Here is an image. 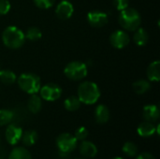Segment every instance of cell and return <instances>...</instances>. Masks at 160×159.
Returning <instances> with one entry per match:
<instances>
[{
    "mask_svg": "<svg viewBox=\"0 0 160 159\" xmlns=\"http://www.w3.org/2000/svg\"><path fill=\"white\" fill-rule=\"evenodd\" d=\"M38 137V136L37 131L30 129V130H26L25 132H22L21 141L25 146H32L37 142Z\"/></svg>",
    "mask_w": 160,
    "mask_h": 159,
    "instance_id": "ffe728a7",
    "label": "cell"
},
{
    "mask_svg": "<svg viewBox=\"0 0 160 159\" xmlns=\"http://www.w3.org/2000/svg\"><path fill=\"white\" fill-rule=\"evenodd\" d=\"M136 159H156V157H155L152 154L145 152V153H142V154L137 156V157H136Z\"/></svg>",
    "mask_w": 160,
    "mask_h": 159,
    "instance_id": "4dcf8cb0",
    "label": "cell"
},
{
    "mask_svg": "<svg viewBox=\"0 0 160 159\" xmlns=\"http://www.w3.org/2000/svg\"><path fill=\"white\" fill-rule=\"evenodd\" d=\"M5 158H6V151L2 146H0V159Z\"/></svg>",
    "mask_w": 160,
    "mask_h": 159,
    "instance_id": "1f68e13d",
    "label": "cell"
},
{
    "mask_svg": "<svg viewBox=\"0 0 160 159\" xmlns=\"http://www.w3.org/2000/svg\"><path fill=\"white\" fill-rule=\"evenodd\" d=\"M87 22L93 27H102L108 22V15L99 10H93L87 14Z\"/></svg>",
    "mask_w": 160,
    "mask_h": 159,
    "instance_id": "9c48e42d",
    "label": "cell"
},
{
    "mask_svg": "<svg viewBox=\"0 0 160 159\" xmlns=\"http://www.w3.org/2000/svg\"><path fill=\"white\" fill-rule=\"evenodd\" d=\"M150 88H151V83L145 80H139L133 83V90L135 91L136 94L139 95H142L148 92Z\"/></svg>",
    "mask_w": 160,
    "mask_h": 159,
    "instance_id": "603a6c76",
    "label": "cell"
},
{
    "mask_svg": "<svg viewBox=\"0 0 160 159\" xmlns=\"http://www.w3.org/2000/svg\"><path fill=\"white\" fill-rule=\"evenodd\" d=\"M120 25L128 31H135L142 23V17L140 13L132 7H127L121 10L118 18Z\"/></svg>",
    "mask_w": 160,
    "mask_h": 159,
    "instance_id": "7a4b0ae2",
    "label": "cell"
},
{
    "mask_svg": "<svg viewBox=\"0 0 160 159\" xmlns=\"http://www.w3.org/2000/svg\"><path fill=\"white\" fill-rule=\"evenodd\" d=\"M160 112L157 105H146L142 110V117L145 121L154 123L158 120Z\"/></svg>",
    "mask_w": 160,
    "mask_h": 159,
    "instance_id": "4fadbf2b",
    "label": "cell"
},
{
    "mask_svg": "<svg viewBox=\"0 0 160 159\" xmlns=\"http://www.w3.org/2000/svg\"><path fill=\"white\" fill-rule=\"evenodd\" d=\"M18 85L29 95L37 94L40 89V79L33 73H22L18 78Z\"/></svg>",
    "mask_w": 160,
    "mask_h": 159,
    "instance_id": "277c9868",
    "label": "cell"
},
{
    "mask_svg": "<svg viewBox=\"0 0 160 159\" xmlns=\"http://www.w3.org/2000/svg\"><path fill=\"white\" fill-rule=\"evenodd\" d=\"M113 5L118 10L121 11L128 7L129 0H113Z\"/></svg>",
    "mask_w": 160,
    "mask_h": 159,
    "instance_id": "f546056e",
    "label": "cell"
},
{
    "mask_svg": "<svg viewBox=\"0 0 160 159\" xmlns=\"http://www.w3.org/2000/svg\"><path fill=\"white\" fill-rule=\"evenodd\" d=\"M14 117V113L9 110H0V126H6L9 124Z\"/></svg>",
    "mask_w": 160,
    "mask_h": 159,
    "instance_id": "484cf974",
    "label": "cell"
},
{
    "mask_svg": "<svg viewBox=\"0 0 160 159\" xmlns=\"http://www.w3.org/2000/svg\"><path fill=\"white\" fill-rule=\"evenodd\" d=\"M74 12V7H73V5L68 1V0H64V1H61L56 8H55V13H56V16L61 19V20H68L69 19L72 14Z\"/></svg>",
    "mask_w": 160,
    "mask_h": 159,
    "instance_id": "8fae6325",
    "label": "cell"
},
{
    "mask_svg": "<svg viewBox=\"0 0 160 159\" xmlns=\"http://www.w3.org/2000/svg\"><path fill=\"white\" fill-rule=\"evenodd\" d=\"M146 75L149 81L158 82L160 80V61L157 60L152 62L146 70Z\"/></svg>",
    "mask_w": 160,
    "mask_h": 159,
    "instance_id": "2e32d148",
    "label": "cell"
},
{
    "mask_svg": "<svg viewBox=\"0 0 160 159\" xmlns=\"http://www.w3.org/2000/svg\"><path fill=\"white\" fill-rule=\"evenodd\" d=\"M64 73L67 78L72 81H80L86 77L87 67L84 63L81 61H73L66 66Z\"/></svg>",
    "mask_w": 160,
    "mask_h": 159,
    "instance_id": "5b68a950",
    "label": "cell"
},
{
    "mask_svg": "<svg viewBox=\"0 0 160 159\" xmlns=\"http://www.w3.org/2000/svg\"><path fill=\"white\" fill-rule=\"evenodd\" d=\"M2 40L6 47L9 49H19L25 40L23 32L16 26H8L2 34Z\"/></svg>",
    "mask_w": 160,
    "mask_h": 159,
    "instance_id": "3957f363",
    "label": "cell"
},
{
    "mask_svg": "<svg viewBox=\"0 0 160 159\" xmlns=\"http://www.w3.org/2000/svg\"><path fill=\"white\" fill-rule=\"evenodd\" d=\"M100 97L98 86L93 82H83L78 87V98L86 105L95 104Z\"/></svg>",
    "mask_w": 160,
    "mask_h": 159,
    "instance_id": "6da1fadb",
    "label": "cell"
},
{
    "mask_svg": "<svg viewBox=\"0 0 160 159\" xmlns=\"http://www.w3.org/2000/svg\"><path fill=\"white\" fill-rule=\"evenodd\" d=\"M22 135V129L14 124L8 125L5 132L6 141L10 145L17 144L21 141Z\"/></svg>",
    "mask_w": 160,
    "mask_h": 159,
    "instance_id": "30bf717a",
    "label": "cell"
},
{
    "mask_svg": "<svg viewBox=\"0 0 160 159\" xmlns=\"http://www.w3.org/2000/svg\"><path fill=\"white\" fill-rule=\"evenodd\" d=\"M129 36L127 32L123 30L114 31L110 37V42L112 47L116 49H123L129 43Z\"/></svg>",
    "mask_w": 160,
    "mask_h": 159,
    "instance_id": "ba28073f",
    "label": "cell"
},
{
    "mask_svg": "<svg viewBox=\"0 0 160 159\" xmlns=\"http://www.w3.org/2000/svg\"><path fill=\"white\" fill-rule=\"evenodd\" d=\"M79 151H80V154L84 157L85 158H92V157H95L98 154V148L97 146L89 142V141H82V143L80 144L79 146Z\"/></svg>",
    "mask_w": 160,
    "mask_h": 159,
    "instance_id": "7c38bea8",
    "label": "cell"
},
{
    "mask_svg": "<svg viewBox=\"0 0 160 159\" xmlns=\"http://www.w3.org/2000/svg\"><path fill=\"white\" fill-rule=\"evenodd\" d=\"M81 104L82 103H81L80 99L78 98V97H75V96L68 97L64 102L65 109L68 112H75V111L79 110L81 107Z\"/></svg>",
    "mask_w": 160,
    "mask_h": 159,
    "instance_id": "44dd1931",
    "label": "cell"
},
{
    "mask_svg": "<svg viewBox=\"0 0 160 159\" xmlns=\"http://www.w3.org/2000/svg\"><path fill=\"white\" fill-rule=\"evenodd\" d=\"M135 34H134V37H133V40L134 42L136 43V45L142 47V46H144L146 45V43L148 42V39H149V35L147 33V31L143 28H138L135 30Z\"/></svg>",
    "mask_w": 160,
    "mask_h": 159,
    "instance_id": "d6986e66",
    "label": "cell"
},
{
    "mask_svg": "<svg viewBox=\"0 0 160 159\" xmlns=\"http://www.w3.org/2000/svg\"><path fill=\"white\" fill-rule=\"evenodd\" d=\"M137 132L141 137L147 138V137L153 136L157 132V127H155L153 123L144 121L138 127Z\"/></svg>",
    "mask_w": 160,
    "mask_h": 159,
    "instance_id": "9a60e30c",
    "label": "cell"
},
{
    "mask_svg": "<svg viewBox=\"0 0 160 159\" xmlns=\"http://www.w3.org/2000/svg\"><path fill=\"white\" fill-rule=\"evenodd\" d=\"M122 150H123V152H124L128 157H136L137 154H138V151H139L138 146H137L134 142H126V143L123 145Z\"/></svg>",
    "mask_w": 160,
    "mask_h": 159,
    "instance_id": "cb8c5ba5",
    "label": "cell"
},
{
    "mask_svg": "<svg viewBox=\"0 0 160 159\" xmlns=\"http://www.w3.org/2000/svg\"><path fill=\"white\" fill-rule=\"evenodd\" d=\"M78 141L74 137V135H71L69 133H62L60 134L56 139V145L59 149V152L69 154L73 152L77 147Z\"/></svg>",
    "mask_w": 160,
    "mask_h": 159,
    "instance_id": "8992f818",
    "label": "cell"
},
{
    "mask_svg": "<svg viewBox=\"0 0 160 159\" xmlns=\"http://www.w3.org/2000/svg\"><path fill=\"white\" fill-rule=\"evenodd\" d=\"M55 0H34L35 5L40 8H50L53 6Z\"/></svg>",
    "mask_w": 160,
    "mask_h": 159,
    "instance_id": "83f0119b",
    "label": "cell"
},
{
    "mask_svg": "<svg viewBox=\"0 0 160 159\" xmlns=\"http://www.w3.org/2000/svg\"><path fill=\"white\" fill-rule=\"evenodd\" d=\"M79 159H85V158H79Z\"/></svg>",
    "mask_w": 160,
    "mask_h": 159,
    "instance_id": "836d02e7",
    "label": "cell"
},
{
    "mask_svg": "<svg viewBox=\"0 0 160 159\" xmlns=\"http://www.w3.org/2000/svg\"><path fill=\"white\" fill-rule=\"evenodd\" d=\"M42 101L40 97L37 96L36 94L31 95L27 102V109L32 113H38L41 110Z\"/></svg>",
    "mask_w": 160,
    "mask_h": 159,
    "instance_id": "ac0fdd59",
    "label": "cell"
},
{
    "mask_svg": "<svg viewBox=\"0 0 160 159\" xmlns=\"http://www.w3.org/2000/svg\"><path fill=\"white\" fill-rule=\"evenodd\" d=\"M95 119L98 124H105L110 119V110L107 106L101 104L98 105L95 110Z\"/></svg>",
    "mask_w": 160,
    "mask_h": 159,
    "instance_id": "5bb4252c",
    "label": "cell"
},
{
    "mask_svg": "<svg viewBox=\"0 0 160 159\" xmlns=\"http://www.w3.org/2000/svg\"><path fill=\"white\" fill-rule=\"evenodd\" d=\"M17 80V77L15 73L8 69H3L0 70V81L7 85L13 84Z\"/></svg>",
    "mask_w": 160,
    "mask_h": 159,
    "instance_id": "7402d4cb",
    "label": "cell"
},
{
    "mask_svg": "<svg viewBox=\"0 0 160 159\" xmlns=\"http://www.w3.org/2000/svg\"><path fill=\"white\" fill-rule=\"evenodd\" d=\"M8 159H32V156L26 148L15 147L11 150Z\"/></svg>",
    "mask_w": 160,
    "mask_h": 159,
    "instance_id": "e0dca14e",
    "label": "cell"
},
{
    "mask_svg": "<svg viewBox=\"0 0 160 159\" xmlns=\"http://www.w3.org/2000/svg\"><path fill=\"white\" fill-rule=\"evenodd\" d=\"M24 36L27 39H29L31 41H36V40H38L42 37V33L39 28L33 26V27H30L27 29L26 34Z\"/></svg>",
    "mask_w": 160,
    "mask_h": 159,
    "instance_id": "d4e9b609",
    "label": "cell"
},
{
    "mask_svg": "<svg viewBox=\"0 0 160 159\" xmlns=\"http://www.w3.org/2000/svg\"><path fill=\"white\" fill-rule=\"evenodd\" d=\"M74 137L77 141H84L88 137V130L84 127H80L76 129Z\"/></svg>",
    "mask_w": 160,
    "mask_h": 159,
    "instance_id": "4316f807",
    "label": "cell"
},
{
    "mask_svg": "<svg viewBox=\"0 0 160 159\" xmlns=\"http://www.w3.org/2000/svg\"><path fill=\"white\" fill-rule=\"evenodd\" d=\"M39 92H40L41 98H43L44 100H47V101H55L62 95L61 87L58 84L52 83V82L42 86L39 89Z\"/></svg>",
    "mask_w": 160,
    "mask_h": 159,
    "instance_id": "52a82bcc",
    "label": "cell"
},
{
    "mask_svg": "<svg viewBox=\"0 0 160 159\" xmlns=\"http://www.w3.org/2000/svg\"><path fill=\"white\" fill-rule=\"evenodd\" d=\"M112 159H124V158H122V157H113Z\"/></svg>",
    "mask_w": 160,
    "mask_h": 159,
    "instance_id": "d6a6232c",
    "label": "cell"
},
{
    "mask_svg": "<svg viewBox=\"0 0 160 159\" xmlns=\"http://www.w3.org/2000/svg\"><path fill=\"white\" fill-rule=\"evenodd\" d=\"M10 3L8 0H0V16L6 15L10 10Z\"/></svg>",
    "mask_w": 160,
    "mask_h": 159,
    "instance_id": "f1b7e54d",
    "label": "cell"
}]
</instances>
